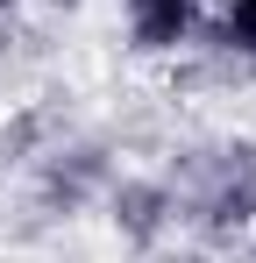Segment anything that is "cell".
Segmentation results:
<instances>
[{"mask_svg":"<svg viewBox=\"0 0 256 263\" xmlns=\"http://www.w3.org/2000/svg\"><path fill=\"white\" fill-rule=\"evenodd\" d=\"M178 228L199 242H249L256 235V135H213L171 178Z\"/></svg>","mask_w":256,"mask_h":263,"instance_id":"obj_1","label":"cell"},{"mask_svg":"<svg viewBox=\"0 0 256 263\" xmlns=\"http://www.w3.org/2000/svg\"><path fill=\"white\" fill-rule=\"evenodd\" d=\"M107 7H114L121 50L142 64H178L207 36V0H107Z\"/></svg>","mask_w":256,"mask_h":263,"instance_id":"obj_2","label":"cell"},{"mask_svg":"<svg viewBox=\"0 0 256 263\" xmlns=\"http://www.w3.org/2000/svg\"><path fill=\"white\" fill-rule=\"evenodd\" d=\"M199 50L213 64H228L235 79H256V0H207Z\"/></svg>","mask_w":256,"mask_h":263,"instance_id":"obj_3","label":"cell"},{"mask_svg":"<svg viewBox=\"0 0 256 263\" xmlns=\"http://www.w3.org/2000/svg\"><path fill=\"white\" fill-rule=\"evenodd\" d=\"M242 249H249V256H256V235H249V242H242Z\"/></svg>","mask_w":256,"mask_h":263,"instance_id":"obj_4","label":"cell"}]
</instances>
